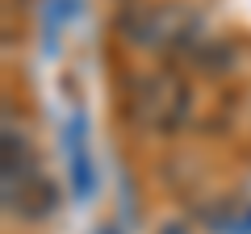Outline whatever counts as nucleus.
<instances>
[{
  "label": "nucleus",
  "instance_id": "nucleus-1",
  "mask_svg": "<svg viewBox=\"0 0 251 234\" xmlns=\"http://www.w3.org/2000/svg\"><path fill=\"white\" fill-rule=\"evenodd\" d=\"M126 113L151 134H172L193 113V88L176 71H138L126 84Z\"/></svg>",
  "mask_w": 251,
  "mask_h": 234
},
{
  "label": "nucleus",
  "instance_id": "nucleus-2",
  "mask_svg": "<svg viewBox=\"0 0 251 234\" xmlns=\"http://www.w3.org/2000/svg\"><path fill=\"white\" fill-rule=\"evenodd\" d=\"M117 29L143 50H184L197 46V21L176 4L159 0H130L117 17Z\"/></svg>",
  "mask_w": 251,
  "mask_h": 234
},
{
  "label": "nucleus",
  "instance_id": "nucleus-3",
  "mask_svg": "<svg viewBox=\"0 0 251 234\" xmlns=\"http://www.w3.org/2000/svg\"><path fill=\"white\" fill-rule=\"evenodd\" d=\"M4 205H9V213L25 217V222H42L59 209V192L38 171V163H29V167L4 176Z\"/></svg>",
  "mask_w": 251,
  "mask_h": 234
},
{
  "label": "nucleus",
  "instance_id": "nucleus-4",
  "mask_svg": "<svg viewBox=\"0 0 251 234\" xmlns=\"http://www.w3.org/2000/svg\"><path fill=\"white\" fill-rule=\"evenodd\" d=\"M84 117L72 113L67 130H63V151H67V163H72V192L75 197H92L97 188V176H92V159H88V142H84Z\"/></svg>",
  "mask_w": 251,
  "mask_h": 234
},
{
  "label": "nucleus",
  "instance_id": "nucleus-5",
  "mask_svg": "<svg viewBox=\"0 0 251 234\" xmlns=\"http://www.w3.org/2000/svg\"><path fill=\"white\" fill-rule=\"evenodd\" d=\"M159 234H188V230H184L180 222H163V226H159Z\"/></svg>",
  "mask_w": 251,
  "mask_h": 234
}]
</instances>
